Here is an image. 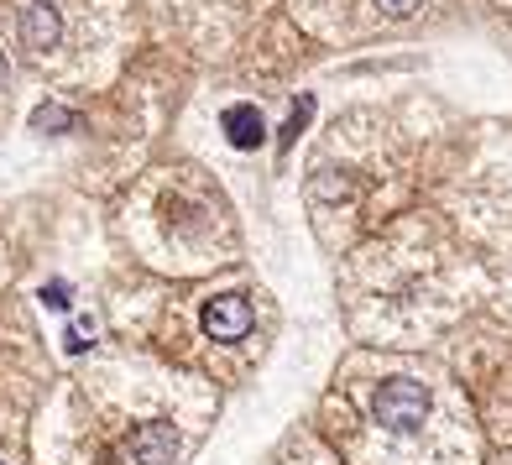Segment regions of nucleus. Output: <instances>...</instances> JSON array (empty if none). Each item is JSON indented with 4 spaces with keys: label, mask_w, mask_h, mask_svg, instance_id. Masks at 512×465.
<instances>
[{
    "label": "nucleus",
    "mask_w": 512,
    "mask_h": 465,
    "mask_svg": "<svg viewBox=\"0 0 512 465\" xmlns=\"http://www.w3.org/2000/svg\"><path fill=\"white\" fill-rule=\"evenodd\" d=\"M371 465H471V418L418 366H382L356 392Z\"/></svg>",
    "instance_id": "1"
},
{
    "label": "nucleus",
    "mask_w": 512,
    "mask_h": 465,
    "mask_svg": "<svg viewBox=\"0 0 512 465\" xmlns=\"http://www.w3.org/2000/svg\"><path fill=\"white\" fill-rule=\"evenodd\" d=\"M199 330H204V340H215V345H241V340H251V330H256V309H251V298H246V293L204 298V309H199Z\"/></svg>",
    "instance_id": "2"
},
{
    "label": "nucleus",
    "mask_w": 512,
    "mask_h": 465,
    "mask_svg": "<svg viewBox=\"0 0 512 465\" xmlns=\"http://www.w3.org/2000/svg\"><path fill=\"white\" fill-rule=\"evenodd\" d=\"M21 37H27V48H37V53H48L58 42V11L48 0H32V6L21 11Z\"/></svg>",
    "instance_id": "3"
},
{
    "label": "nucleus",
    "mask_w": 512,
    "mask_h": 465,
    "mask_svg": "<svg viewBox=\"0 0 512 465\" xmlns=\"http://www.w3.org/2000/svg\"><path fill=\"white\" fill-rule=\"evenodd\" d=\"M225 136H230V147L246 152V147H256V142L267 136V121H262L251 105H230V110H225Z\"/></svg>",
    "instance_id": "4"
},
{
    "label": "nucleus",
    "mask_w": 512,
    "mask_h": 465,
    "mask_svg": "<svg viewBox=\"0 0 512 465\" xmlns=\"http://www.w3.org/2000/svg\"><path fill=\"white\" fill-rule=\"evenodd\" d=\"M32 121H37L42 131H48V126H74V115H68V110H58V105H42V110L32 115Z\"/></svg>",
    "instance_id": "5"
},
{
    "label": "nucleus",
    "mask_w": 512,
    "mask_h": 465,
    "mask_svg": "<svg viewBox=\"0 0 512 465\" xmlns=\"http://www.w3.org/2000/svg\"><path fill=\"white\" fill-rule=\"evenodd\" d=\"M63 340H68V351H74V356H79V351H84V345H95V324H74V330H68Z\"/></svg>",
    "instance_id": "6"
},
{
    "label": "nucleus",
    "mask_w": 512,
    "mask_h": 465,
    "mask_svg": "<svg viewBox=\"0 0 512 465\" xmlns=\"http://www.w3.org/2000/svg\"><path fill=\"white\" fill-rule=\"evenodd\" d=\"M377 6H382L387 16H413L418 6H424V0H377Z\"/></svg>",
    "instance_id": "7"
},
{
    "label": "nucleus",
    "mask_w": 512,
    "mask_h": 465,
    "mask_svg": "<svg viewBox=\"0 0 512 465\" xmlns=\"http://www.w3.org/2000/svg\"><path fill=\"white\" fill-rule=\"evenodd\" d=\"M42 304H53V309H68V288H63V283L42 288Z\"/></svg>",
    "instance_id": "8"
},
{
    "label": "nucleus",
    "mask_w": 512,
    "mask_h": 465,
    "mask_svg": "<svg viewBox=\"0 0 512 465\" xmlns=\"http://www.w3.org/2000/svg\"><path fill=\"white\" fill-rule=\"evenodd\" d=\"M0 79H6V58H0Z\"/></svg>",
    "instance_id": "9"
},
{
    "label": "nucleus",
    "mask_w": 512,
    "mask_h": 465,
    "mask_svg": "<svg viewBox=\"0 0 512 465\" xmlns=\"http://www.w3.org/2000/svg\"><path fill=\"white\" fill-rule=\"evenodd\" d=\"M0 465H11V460H6V455H0Z\"/></svg>",
    "instance_id": "10"
}]
</instances>
